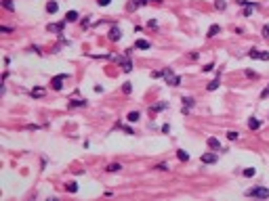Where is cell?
<instances>
[{
  "label": "cell",
  "instance_id": "8fae6325",
  "mask_svg": "<svg viewBox=\"0 0 269 201\" xmlns=\"http://www.w3.org/2000/svg\"><path fill=\"white\" fill-rule=\"evenodd\" d=\"M46 30H48V32H59V34H61V30H63V23H57V25H53V23H50Z\"/></svg>",
  "mask_w": 269,
  "mask_h": 201
},
{
  "label": "cell",
  "instance_id": "603a6c76",
  "mask_svg": "<svg viewBox=\"0 0 269 201\" xmlns=\"http://www.w3.org/2000/svg\"><path fill=\"white\" fill-rule=\"evenodd\" d=\"M122 69H124V71H131V69H133L131 61H122Z\"/></svg>",
  "mask_w": 269,
  "mask_h": 201
},
{
  "label": "cell",
  "instance_id": "30bf717a",
  "mask_svg": "<svg viewBox=\"0 0 269 201\" xmlns=\"http://www.w3.org/2000/svg\"><path fill=\"white\" fill-rule=\"evenodd\" d=\"M134 46H137V48H143V50H145V48H149L151 44H149L147 40H137V42H134Z\"/></svg>",
  "mask_w": 269,
  "mask_h": 201
},
{
  "label": "cell",
  "instance_id": "277c9868",
  "mask_svg": "<svg viewBox=\"0 0 269 201\" xmlns=\"http://www.w3.org/2000/svg\"><path fill=\"white\" fill-rule=\"evenodd\" d=\"M65 78H67L65 74H61V76H57V78H53V82H50V84H53V88H55V90H61V82L65 80Z\"/></svg>",
  "mask_w": 269,
  "mask_h": 201
},
{
  "label": "cell",
  "instance_id": "e0dca14e",
  "mask_svg": "<svg viewBox=\"0 0 269 201\" xmlns=\"http://www.w3.org/2000/svg\"><path fill=\"white\" fill-rule=\"evenodd\" d=\"M139 118H141L139 111H131V113H128V121H139Z\"/></svg>",
  "mask_w": 269,
  "mask_h": 201
},
{
  "label": "cell",
  "instance_id": "d6a6232c",
  "mask_svg": "<svg viewBox=\"0 0 269 201\" xmlns=\"http://www.w3.org/2000/svg\"><path fill=\"white\" fill-rule=\"evenodd\" d=\"M238 4H246V0H238Z\"/></svg>",
  "mask_w": 269,
  "mask_h": 201
},
{
  "label": "cell",
  "instance_id": "6da1fadb",
  "mask_svg": "<svg viewBox=\"0 0 269 201\" xmlns=\"http://www.w3.org/2000/svg\"><path fill=\"white\" fill-rule=\"evenodd\" d=\"M248 197H259V199H267L269 197V189H250L246 191Z\"/></svg>",
  "mask_w": 269,
  "mask_h": 201
},
{
  "label": "cell",
  "instance_id": "f546056e",
  "mask_svg": "<svg viewBox=\"0 0 269 201\" xmlns=\"http://www.w3.org/2000/svg\"><path fill=\"white\" fill-rule=\"evenodd\" d=\"M263 36H265V38H269V25H265V27H263Z\"/></svg>",
  "mask_w": 269,
  "mask_h": 201
},
{
  "label": "cell",
  "instance_id": "ffe728a7",
  "mask_svg": "<svg viewBox=\"0 0 269 201\" xmlns=\"http://www.w3.org/2000/svg\"><path fill=\"white\" fill-rule=\"evenodd\" d=\"M42 94H44L42 88H34V90H32V96H34V99H36V96H42Z\"/></svg>",
  "mask_w": 269,
  "mask_h": 201
},
{
  "label": "cell",
  "instance_id": "ba28073f",
  "mask_svg": "<svg viewBox=\"0 0 269 201\" xmlns=\"http://www.w3.org/2000/svg\"><path fill=\"white\" fill-rule=\"evenodd\" d=\"M254 6H257L254 2H246V8H244V17H250V13L254 11Z\"/></svg>",
  "mask_w": 269,
  "mask_h": 201
},
{
  "label": "cell",
  "instance_id": "4dcf8cb0",
  "mask_svg": "<svg viewBox=\"0 0 269 201\" xmlns=\"http://www.w3.org/2000/svg\"><path fill=\"white\" fill-rule=\"evenodd\" d=\"M97 2H99V4H101V6H107V4H109V2H112V0H97Z\"/></svg>",
  "mask_w": 269,
  "mask_h": 201
},
{
  "label": "cell",
  "instance_id": "7402d4cb",
  "mask_svg": "<svg viewBox=\"0 0 269 201\" xmlns=\"http://www.w3.org/2000/svg\"><path fill=\"white\" fill-rule=\"evenodd\" d=\"M217 88H219V78H217V80H212L210 84H208V90H217Z\"/></svg>",
  "mask_w": 269,
  "mask_h": 201
},
{
  "label": "cell",
  "instance_id": "44dd1931",
  "mask_svg": "<svg viewBox=\"0 0 269 201\" xmlns=\"http://www.w3.org/2000/svg\"><path fill=\"white\" fill-rule=\"evenodd\" d=\"M67 191H70V193H76V191H78V184H76V182H67Z\"/></svg>",
  "mask_w": 269,
  "mask_h": 201
},
{
  "label": "cell",
  "instance_id": "4fadbf2b",
  "mask_svg": "<svg viewBox=\"0 0 269 201\" xmlns=\"http://www.w3.org/2000/svg\"><path fill=\"white\" fill-rule=\"evenodd\" d=\"M86 105V101H82V99H76V101H70V107H84Z\"/></svg>",
  "mask_w": 269,
  "mask_h": 201
},
{
  "label": "cell",
  "instance_id": "836d02e7",
  "mask_svg": "<svg viewBox=\"0 0 269 201\" xmlns=\"http://www.w3.org/2000/svg\"><path fill=\"white\" fill-rule=\"evenodd\" d=\"M267 90H269V86H267Z\"/></svg>",
  "mask_w": 269,
  "mask_h": 201
},
{
  "label": "cell",
  "instance_id": "9a60e30c",
  "mask_svg": "<svg viewBox=\"0 0 269 201\" xmlns=\"http://www.w3.org/2000/svg\"><path fill=\"white\" fill-rule=\"evenodd\" d=\"M183 105H185V109H183V111H187V107H191V105H193V99H189V96H183Z\"/></svg>",
  "mask_w": 269,
  "mask_h": 201
},
{
  "label": "cell",
  "instance_id": "3957f363",
  "mask_svg": "<svg viewBox=\"0 0 269 201\" xmlns=\"http://www.w3.org/2000/svg\"><path fill=\"white\" fill-rule=\"evenodd\" d=\"M248 57H250V59H263V61H269V52H259V50H254V48L248 52Z\"/></svg>",
  "mask_w": 269,
  "mask_h": 201
},
{
  "label": "cell",
  "instance_id": "ac0fdd59",
  "mask_svg": "<svg viewBox=\"0 0 269 201\" xmlns=\"http://www.w3.org/2000/svg\"><path fill=\"white\" fill-rule=\"evenodd\" d=\"M120 168H122L120 163H109V165H107V172H118Z\"/></svg>",
  "mask_w": 269,
  "mask_h": 201
},
{
  "label": "cell",
  "instance_id": "5bb4252c",
  "mask_svg": "<svg viewBox=\"0 0 269 201\" xmlns=\"http://www.w3.org/2000/svg\"><path fill=\"white\" fill-rule=\"evenodd\" d=\"M57 8H59L57 2H48V4H46V11H48V13H57Z\"/></svg>",
  "mask_w": 269,
  "mask_h": 201
},
{
  "label": "cell",
  "instance_id": "4316f807",
  "mask_svg": "<svg viewBox=\"0 0 269 201\" xmlns=\"http://www.w3.org/2000/svg\"><path fill=\"white\" fill-rule=\"evenodd\" d=\"M227 138L229 140H238V132H227Z\"/></svg>",
  "mask_w": 269,
  "mask_h": 201
},
{
  "label": "cell",
  "instance_id": "9c48e42d",
  "mask_svg": "<svg viewBox=\"0 0 269 201\" xmlns=\"http://www.w3.org/2000/svg\"><path fill=\"white\" fill-rule=\"evenodd\" d=\"M76 19H78V13H76V11H67V15H65V23L76 21Z\"/></svg>",
  "mask_w": 269,
  "mask_h": 201
},
{
  "label": "cell",
  "instance_id": "484cf974",
  "mask_svg": "<svg viewBox=\"0 0 269 201\" xmlns=\"http://www.w3.org/2000/svg\"><path fill=\"white\" fill-rule=\"evenodd\" d=\"M122 90H124V92H126V94H128V92H131V90H133V86H131V82H126V84H124V86H122Z\"/></svg>",
  "mask_w": 269,
  "mask_h": 201
},
{
  "label": "cell",
  "instance_id": "d4e9b609",
  "mask_svg": "<svg viewBox=\"0 0 269 201\" xmlns=\"http://www.w3.org/2000/svg\"><path fill=\"white\" fill-rule=\"evenodd\" d=\"M2 4H4L6 11H13V2H11V0H2Z\"/></svg>",
  "mask_w": 269,
  "mask_h": 201
},
{
  "label": "cell",
  "instance_id": "7c38bea8",
  "mask_svg": "<svg viewBox=\"0 0 269 201\" xmlns=\"http://www.w3.org/2000/svg\"><path fill=\"white\" fill-rule=\"evenodd\" d=\"M221 32V27L219 25H210V30H208V38H212V36H217Z\"/></svg>",
  "mask_w": 269,
  "mask_h": 201
},
{
  "label": "cell",
  "instance_id": "1f68e13d",
  "mask_svg": "<svg viewBox=\"0 0 269 201\" xmlns=\"http://www.w3.org/2000/svg\"><path fill=\"white\" fill-rule=\"evenodd\" d=\"M134 4H137V6H141V4H145V2H147V0H133Z\"/></svg>",
  "mask_w": 269,
  "mask_h": 201
},
{
  "label": "cell",
  "instance_id": "8992f818",
  "mask_svg": "<svg viewBox=\"0 0 269 201\" xmlns=\"http://www.w3.org/2000/svg\"><path fill=\"white\" fill-rule=\"evenodd\" d=\"M120 38H122V32H120V27H112V32H109V40L116 42V40H120Z\"/></svg>",
  "mask_w": 269,
  "mask_h": 201
},
{
  "label": "cell",
  "instance_id": "7a4b0ae2",
  "mask_svg": "<svg viewBox=\"0 0 269 201\" xmlns=\"http://www.w3.org/2000/svg\"><path fill=\"white\" fill-rule=\"evenodd\" d=\"M164 76H166V82L170 86H181V78L173 74V69H164Z\"/></svg>",
  "mask_w": 269,
  "mask_h": 201
},
{
  "label": "cell",
  "instance_id": "52a82bcc",
  "mask_svg": "<svg viewBox=\"0 0 269 201\" xmlns=\"http://www.w3.org/2000/svg\"><path fill=\"white\" fill-rule=\"evenodd\" d=\"M206 143H208V147H210V149H217V151H223V149H221V143H219V140H217L215 136H210V138H208Z\"/></svg>",
  "mask_w": 269,
  "mask_h": 201
},
{
  "label": "cell",
  "instance_id": "83f0119b",
  "mask_svg": "<svg viewBox=\"0 0 269 201\" xmlns=\"http://www.w3.org/2000/svg\"><path fill=\"white\" fill-rule=\"evenodd\" d=\"M215 4H217V8H225V0H217Z\"/></svg>",
  "mask_w": 269,
  "mask_h": 201
},
{
  "label": "cell",
  "instance_id": "2e32d148",
  "mask_svg": "<svg viewBox=\"0 0 269 201\" xmlns=\"http://www.w3.org/2000/svg\"><path fill=\"white\" fill-rule=\"evenodd\" d=\"M177 157H179L181 161H187V159H189V153H185V151H181V149H179V151H177Z\"/></svg>",
  "mask_w": 269,
  "mask_h": 201
},
{
  "label": "cell",
  "instance_id": "cb8c5ba5",
  "mask_svg": "<svg viewBox=\"0 0 269 201\" xmlns=\"http://www.w3.org/2000/svg\"><path fill=\"white\" fill-rule=\"evenodd\" d=\"M254 172H257L254 168H246V170H244V176H248V178H250V176H254Z\"/></svg>",
  "mask_w": 269,
  "mask_h": 201
},
{
  "label": "cell",
  "instance_id": "f1b7e54d",
  "mask_svg": "<svg viewBox=\"0 0 269 201\" xmlns=\"http://www.w3.org/2000/svg\"><path fill=\"white\" fill-rule=\"evenodd\" d=\"M212 67H215V65H212V63H208V65H204L202 69H204V71H212Z\"/></svg>",
  "mask_w": 269,
  "mask_h": 201
},
{
  "label": "cell",
  "instance_id": "d6986e66",
  "mask_svg": "<svg viewBox=\"0 0 269 201\" xmlns=\"http://www.w3.org/2000/svg\"><path fill=\"white\" fill-rule=\"evenodd\" d=\"M248 126H250V128H252V130H257V128H259V126H261V121H259V120H254V118H252V120L248 121Z\"/></svg>",
  "mask_w": 269,
  "mask_h": 201
},
{
  "label": "cell",
  "instance_id": "5b68a950",
  "mask_svg": "<svg viewBox=\"0 0 269 201\" xmlns=\"http://www.w3.org/2000/svg\"><path fill=\"white\" fill-rule=\"evenodd\" d=\"M200 159H202V163H217V155L215 153H204Z\"/></svg>",
  "mask_w": 269,
  "mask_h": 201
}]
</instances>
